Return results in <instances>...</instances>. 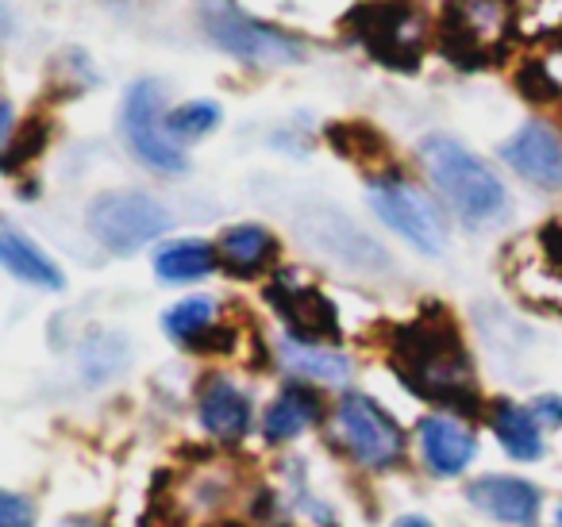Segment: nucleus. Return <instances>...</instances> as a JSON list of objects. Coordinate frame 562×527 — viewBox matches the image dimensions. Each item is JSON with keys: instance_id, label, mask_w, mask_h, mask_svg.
Masks as SVG:
<instances>
[{"instance_id": "obj_1", "label": "nucleus", "mask_w": 562, "mask_h": 527, "mask_svg": "<svg viewBox=\"0 0 562 527\" xmlns=\"http://www.w3.org/2000/svg\"><path fill=\"white\" fill-rule=\"evenodd\" d=\"M397 370L408 378V385L420 389L424 396L439 404H470L474 408V393H470V362L467 347H462L454 324L436 312V316H420L397 335Z\"/></svg>"}, {"instance_id": "obj_2", "label": "nucleus", "mask_w": 562, "mask_h": 527, "mask_svg": "<svg viewBox=\"0 0 562 527\" xmlns=\"http://www.w3.org/2000/svg\"><path fill=\"white\" fill-rule=\"evenodd\" d=\"M420 162L428 170V178L436 181L439 193L451 201V209L467 224L474 227L497 224L508 212V193L501 186V178L474 150H467L451 135H428L420 143Z\"/></svg>"}, {"instance_id": "obj_3", "label": "nucleus", "mask_w": 562, "mask_h": 527, "mask_svg": "<svg viewBox=\"0 0 562 527\" xmlns=\"http://www.w3.org/2000/svg\"><path fill=\"white\" fill-rule=\"evenodd\" d=\"M201 24L227 55L243 58L250 66H297L305 63V43L293 35L278 32V27L258 24L255 16L235 4V0H196Z\"/></svg>"}, {"instance_id": "obj_4", "label": "nucleus", "mask_w": 562, "mask_h": 527, "mask_svg": "<svg viewBox=\"0 0 562 527\" xmlns=\"http://www.w3.org/2000/svg\"><path fill=\"white\" fill-rule=\"evenodd\" d=\"M351 35L385 66L413 70L424 51V16L408 0H367L347 16Z\"/></svg>"}, {"instance_id": "obj_5", "label": "nucleus", "mask_w": 562, "mask_h": 527, "mask_svg": "<svg viewBox=\"0 0 562 527\" xmlns=\"http://www.w3.org/2000/svg\"><path fill=\"white\" fill-rule=\"evenodd\" d=\"M516 0H447L439 47L451 63L482 66L493 47L508 40Z\"/></svg>"}, {"instance_id": "obj_6", "label": "nucleus", "mask_w": 562, "mask_h": 527, "mask_svg": "<svg viewBox=\"0 0 562 527\" xmlns=\"http://www.w3.org/2000/svg\"><path fill=\"white\" fill-rule=\"evenodd\" d=\"M170 227V212L147 193H104L89 209V232L112 250L132 255Z\"/></svg>"}, {"instance_id": "obj_7", "label": "nucleus", "mask_w": 562, "mask_h": 527, "mask_svg": "<svg viewBox=\"0 0 562 527\" xmlns=\"http://www.w3.org/2000/svg\"><path fill=\"white\" fill-rule=\"evenodd\" d=\"M166 93L158 81H135L132 93L124 101V135L132 143V150L162 173H181L189 166L186 150L178 147V139L170 135L166 124Z\"/></svg>"}, {"instance_id": "obj_8", "label": "nucleus", "mask_w": 562, "mask_h": 527, "mask_svg": "<svg viewBox=\"0 0 562 527\" xmlns=\"http://www.w3.org/2000/svg\"><path fill=\"white\" fill-rule=\"evenodd\" d=\"M370 204L374 212L401 235L408 239L416 250L424 255H443L447 247V227H443V216L436 212V204L413 189L408 181L401 178H374L370 181Z\"/></svg>"}, {"instance_id": "obj_9", "label": "nucleus", "mask_w": 562, "mask_h": 527, "mask_svg": "<svg viewBox=\"0 0 562 527\" xmlns=\"http://www.w3.org/2000/svg\"><path fill=\"white\" fill-rule=\"evenodd\" d=\"M339 431L355 458L367 466H393L405 455V431L370 401L367 393H347L339 401Z\"/></svg>"}, {"instance_id": "obj_10", "label": "nucleus", "mask_w": 562, "mask_h": 527, "mask_svg": "<svg viewBox=\"0 0 562 527\" xmlns=\"http://www.w3.org/2000/svg\"><path fill=\"white\" fill-rule=\"evenodd\" d=\"M270 304L285 316L293 339L301 343H321V339H339V319L331 301L313 285H293V281H278L270 285Z\"/></svg>"}, {"instance_id": "obj_11", "label": "nucleus", "mask_w": 562, "mask_h": 527, "mask_svg": "<svg viewBox=\"0 0 562 527\" xmlns=\"http://www.w3.org/2000/svg\"><path fill=\"white\" fill-rule=\"evenodd\" d=\"M501 158L539 189H562V139L547 124H528L501 147Z\"/></svg>"}, {"instance_id": "obj_12", "label": "nucleus", "mask_w": 562, "mask_h": 527, "mask_svg": "<svg viewBox=\"0 0 562 527\" xmlns=\"http://www.w3.org/2000/svg\"><path fill=\"white\" fill-rule=\"evenodd\" d=\"M470 504L485 512V516L501 519V524H531L539 516V493L536 485L520 478H477L474 485L467 489Z\"/></svg>"}, {"instance_id": "obj_13", "label": "nucleus", "mask_w": 562, "mask_h": 527, "mask_svg": "<svg viewBox=\"0 0 562 527\" xmlns=\"http://www.w3.org/2000/svg\"><path fill=\"white\" fill-rule=\"evenodd\" d=\"M196 416H201L204 431L216 435L224 442H235L250 431V396L243 389H235L227 378H212L201 389L196 401Z\"/></svg>"}, {"instance_id": "obj_14", "label": "nucleus", "mask_w": 562, "mask_h": 527, "mask_svg": "<svg viewBox=\"0 0 562 527\" xmlns=\"http://www.w3.org/2000/svg\"><path fill=\"white\" fill-rule=\"evenodd\" d=\"M420 447H424L428 466L439 478H454V473H462L470 466L477 442H474V435L462 424H454V419L428 416V419H420Z\"/></svg>"}, {"instance_id": "obj_15", "label": "nucleus", "mask_w": 562, "mask_h": 527, "mask_svg": "<svg viewBox=\"0 0 562 527\" xmlns=\"http://www.w3.org/2000/svg\"><path fill=\"white\" fill-rule=\"evenodd\" d=\"M316 419H321V401H316V393H308L305 385H285L278 393V401L266 408L262 435L270 442L293 439V435H301L305 427H313Z\"/></svg>"}, {"instance_id": "obj_16", "label": "nucleus", "mask_w": 562, "mask_h": 527, "mask_svg": "<svg viewBox=\"0 0 562 527\" xmlns=\"http://www.w3.org/2000/svg\"><path fill=\"white\" fill-rule=\"evenodd\" d=\"M0 258H4V266H9L20 281H27V285L63 289V270H58L32 239H24L12 224L0 227Z\"/></svg>"}, {"instance_id": "obj_17", "label": "nucleus", "mask_w": 562, "mask_h": 527, "mask_svg": "<svg viewBox=\"0 0 562 527\" xmlns=\"http://www.w3.org/2000/svg\"><path fill=\"white\" fill-rule=\"evenodd\" d=\"M281 362L290 366L297 378L308 381H324V385H344L351 378V358L339 355V350H324L321 343H301V339H285L281 343Z\"/></svg>"}, {"instance_id": "obj_18", "label": "nucleus", "mask_w": 562, "mask_h": 527, "mask_svg": "<svg viewBox=\"0 0 562 527\" xmlns=\"http://www.w3.org/2000/svg\"><path fill=\"white\" fill-rule=\"evenodd\" d=\"M493 431H497L505 455H513L516 462H536L543 455V435H539L536 412L516 408V404H501L493 412Z\"/></svg>"}, {"instance_id": "obj_19", "label": "nucleus", "mask_w": 562, "mask_h": 527, "mask_svg": "<svg viewBox=\"0 0 562 527\" xmlns=\"http://www.w3.org/2000/svg\"><path fill=\"white\" fill-rule=\"evenodd\" d=\"M273 247H278V243H273V235L266 232V227L239 224L220 239V258H224L235 273H255L270 262Z\"/></svg>"}, {"instance_id": "obj_20", "label": "nucleus", "mask_w": 562, "mask_h": 527, "mask_svg": "<svg viewBox=\"0 0 562 527\" xmlns=\"http://www.w3.org/2000/svg\"><path fill=\"white\" fill-rule=\"evenodd\" d=\"M216 266V250L209 243H170L155 255V270L166 281H196L204 273H212Z\"/></svg>"}, {"instance_id": "obj_21", "label": "nucleus", "mask_w": 562, "mask_h": 527, "mask_svg": "<svg viewBox=\"0 0 562 527\" xmlns=\"http://www.w3.org/2000/svg\"><path fill=\"white\" fill-rule=\"evenodd\" d=\"M162 324H166V332H170V339L196 347V343L212 332V324H216V304H212L209 296H189V301L173 304V309L166 312Z\"/></svg>"}, {"instance_id": "obj_22", "label": "nucleus", "mask_w": 562, "mask_h": 527, "mask_svg": "<svg viewBox=\"0 0 562 527\" xmlns=\"http://www.w3.org/2000/svg\"><path fill=\"white\" fill-rule=\"evenodd\" d=\"M166 124H170L173 139H201V135H209L212 127L220 124V109L209 101H193V104H186V109L170 112Z\"/></svg>"}, {"instance_id": "obj_23", "label": "nucleus", "mask_w": 562, "mask_h": 527, "mask_svg": "<svg viewBox=\"0 0 562 527\" xmlns=\"http://www.w3.org/2000/svg\"><path fill=\"white\" fill-rule=\"evenodd\" d=\"M520 93L524 97H531V101H551V97H559V86L551 81V74L543 70L539 63H528L520 70Z\"/></svg>"}, {"instance_id": "obj_24", "label": "nucleus", "mask_w": 562, "mask_h": 527, "mask_svg": "<svg viewBox=\"0 0 562 527\" xmlns=\"http://www.w3.org/2000/svg\"><path fill=\"white\" fill-rule=\"evenodd\" d=\"M0 527H35V508L20 493L0 496Z\"/></svg>"}, {"instance_id": "obj_25", "label": "nucleus", "mask_w": 562, "mask_h": 527, "mask_svg": "<svg viewBox=\"0 0 562 527\" xmlns=\"http://www.w3.org/2000/svg\"><path fill=\"white\" fill-rule=\"evenodd\" d=\"M531 412H536V419H543V424L562 427V396H539Z\"/></svg>"}, {"instance_id": "obj_26", "label": "nucleus", "mask_w": 562, "mask_h": 527, "mask_svg": "<svg viewBox=\"0 0 562 527\" xmlns=\"http://www.w3.org/2000/svg\"><path fill=\"white\" fill-rule=\"evenodd\" d=\"M393 527H431V524H428V519H424V516H401Z\"/></svg>"}, {"instance_id": "obj_27", "label": "nucleus", "mask_w": 562, "mask_h": 527, "mask_svg": "<svg viewBox=\"0 0 562 527\" xmlns=\"http://www.w3.org/2000/svg\"><path fill=\"white\" fill-rule=\"evenodd\" d=\"M554 527H562V508H559V512H554Z\"/></svg>"}]
</instances>
